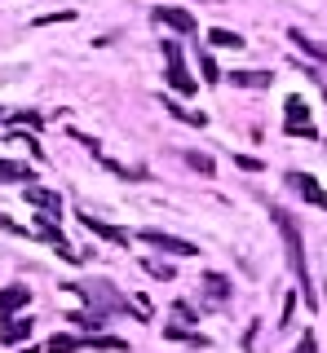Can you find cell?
Instances as JSON below:
<instances>
[{
    "label": "cell",
    "mask_w": 327,
    "mask_h": 353,
    "mask_svg": "<svg viewBox=\"0 0 327 353\" xmlns=\"http://www.w3.org/2000/svg\"><path fill=\"white\" fill-rule=\"evenodd\" d=\"M275 225H279V234H283V248H288V265H292V274H297V287H301L305 305L314 309V305H319V296H314V279H310V265H305V239H301L297 216L283 212V208H275Z\"/></svg>",
    "instance_id": "cell-1"
},
{
    "label": "cell",
    "mask_w": 327,
    "mask_h": 353,
    "mask_svg": "<svg viewBox=\"0 0 327 353\" xmlns=\"http://www.w3.org/2000/svg\"><path fill=\"white\" fill-rule=\"evenodd\" d=\"M71 292L84 296V301H89L97 314H106V318H111V314H124V309H128V301L115 292L111 283H71Z\"/></svg>",
    "instance_id": "cell-2"
},
{
    "label": "cell",
    "mask_w": 327,
    "mask_h": 353,
    "mask_svg": "<svg viewBox=\"0 0 327 353\" xmlns=\"http://www.w3.org/2000/svg\"><path fill=\"white\" fill-rule=\"evenodd\" d=\"M159 49H164V62H168V84H172V93L190 97V93H195V75L186 71V62H181V44H177V40H164Z\"/></svg>",
    "instance_id": "cell-3"
},
{
    "label": "cell",
    "mask_w": 327,
    "mask_h": 353,
    "mask_svg": "<svg viewBox=\"0 0 327 353\" xmlns=\"http://www.w3.org/2000/svg\"><path fill=\"white\" fill-rule=\"evenodd\" d=\"M283 110H288V115H283V128H288L292 137H310V141L319 137V132H314V119H310V106H305L301 97H288Z\"/></svg>",
    "instance_id": "cell-4"
},
{
    "label": "cell",
    "mask_w": 327,
    "mask_h": 353,
    "mask_svg": "<svg viewBox=\"0 0 327 353\" xmlns=\"http://www.w3.org/2000/svg\"><path fill=\"white\" fill-rule=\"evenodd\" d=\"M283 181H288V190H297L305 203H314V208H323V212H327V190H323L319 181H314L310 172H288Z\"/></svg>",
    "instance_id": "cell-5"
},
{
    "label": "cell",
    "mask_w": 327,
    "mask_h": 353,
    "mask_svg": "<svg viewBox=\"0 0 327 353\" xmlns=\"http://www.w3.org/2000/svg\"><path fill=\"white\" fill-rule=\"evenodd\" d=\"M141 243H150V248H164V252H172V256H199V248L186 239H172V234H164V230H141L137 234Z\"/></svg>",
    "instance_id": "cell-6"
},
{
    "label": "cell",
    "mask_w": 327,
    "mask_h": 353,
    "mask_svg": "<svg viewBox=\"0 0 327 353\" xmlns=\"http://www.w3.org/2000/svg\"><path fill=\"white\" fill-rule=\"evenodd\" d=\"M155 18H159V22H168L177 36H195V14H186V9H177V5H159V9H155Z\"/></svg>",
    "instance_id": "cell-7"
},
{
    "label": "cell",
    "mask_w": 327,
    "mask_h": 353,
    "mask_svg": "<svg viewBox=\"0 0 327 353\" xmlns=\"http://www.w3.org/2000/svg\"><path fill=\"white\" fill-rule=\"evenodd\" d=\"M199 292H204L208 305H226V301H230V279H226V274H204Z\"/></svg>",
    "instance_id": "cell-8"
},
{
    "label": "cell",
    "mask_w": 327,
    "mask_h": 353,
    "mask_svg": "<svg viewBox=\"0 0 327 353\" xmlns=\"http://www.w3.org/2000/svg\"><path fill=\"white\" fill-rule=\"evenodd\" d=\"M93 159H97V163H102V168H106V172H115V176H124V181H146V176H150L146 168H141V163H137V168H133V163H119V159H111V154H102V146H97V150H93Z\"/></svg>",
    "instance_id": "cell-9"
},
{
    "label": "cell",
    "mask_w": 327,
    "mask_h": 353,
    "mask_svg": "<svg viewBox=\"0 0 327 353\" xmlns=\"http://www.w3.org/2000/svg\"><path fill=\"white\" fill-rule=\"evenodd\" d=\"M27 301H31V287H18V283L5 287V292H0V318H14Z\"/></svg>",
    "instance_id": "cell-10"
},
{
    "label": "cell",
    "mask_w": 327,
    "mask_h": 353,
    "mask_svg": "<svg viewBox=\"0 0 327 353\" xmlns=\"http://www.w3.org/2000/svg\"><path fill=\"white\" fill-rule=\"evenodd\" d=\"M159 102H164V106H168V115H172V119H181V124H190V128H204V124H208V115H204V110H190V106H181V102H172V97H168V93H164V97H159Z\"/></svg>",
    "instance_id": "cell-11"
},
{
    "label": "cell",
    "mask_w": 327,
    "mask_h": 353,
    "mask_svg": "<svg viewBox=\"0 0 327 353\" xmlns=\"http://www.w3.org/2000/svg\"><path fill=\"white\" fill-rule=\"evenodd\" d=\"M27 203H36L40 212H58L62 216V194L45 190V185H27Z\"/></svg>",
    "instance_id": "cell-12"
},
{
    "label": "cell",
    "mask_w": 327,
    "mask_h": 353,
    "mask_svg": "<svg viewBox=\"0 0 327 353\" xmlns=\"http://www.w3.org/2000/svg\"><path fill=\"white\" fill-rule=\"evenodd\" d=\"M31 336V318H5V327H0V340L5 345H18V340Z\"/></svg>",
    "instance_id": "cell-13"
},
{
    "label": "cell",
    "mask_w": 327,
    "mask_h": 353,
    "mask_svg": "<svg viewBox=\"0 0 327 353\" xmlns=\"http://www.w3.org/2000/svg\"><path fill=\"white\" fill-rule=\"evenodd\" d=\"M0 181H36V172H31V163L0 159Z\"/></svg>",
    "instance_id": "cell-14"
},
{
    "label": "cell",
    "mask_w": 327,
    "mask_h": 353,
    "mask_svg": "<svg viewBox=\"0 0 327 353\" xmlns=\"http://www.w3.org/2000/svg\"><path fill=\"white\" fill-rule=\"evenodd\" d=\"M80 221L93 230V234H102V239H111V243H128V234L119 225H106V221H97V216H89V212H80Z\"/></svg>",
    "instance_id": "cell-15"
},
{
    "label": "cell",
    "mask_w": 327,
    "mask_h": 353,
    "mask_svg": "<svg viewBox=\"0 0 327 353\" xmlns=\"http://www.w3.org/2000/svg\"><path fill=\"white\" fill-rule=\"evenodd\" d=\"M164 340H177V345L208 349V336H199V331H186V327H164Z\"/></svg>",
    "instance_id": "cell-16"
},
{
    "label": "cell",
    "mask_w": 327,
    "mask_h": 353,
    "mask_svg": "<svg viewBox=\"0 0 327 353\" xmlns=\"http://www.w3.org/2000/svg\"><path fill=\"white\" fill-rule=\"evenodd\" d=\"M288 40L297 44L301 53H310V58H319V62H327V49H323L319 40H310V36H305V31H297V27H292V31H288Z\"/></svg>",
    "instance_id": "cell-17"
},
{
    "label": "cell",
    "mask_w": 327,
    "mask_h": 353,
    "mask_svg": "<svg viewBox=\"0 0 327 353\" xmlns=\"http://www.w3.org/2000/svg\"><path fill=\"white\" fill-rule=\"evenodd\" d=\"M230 84H239V88H270V71H230Z\"/></svg>",
    "instance_id": "cell-18"
},
{
    "label": "cell",
    "mask_w": 327,
    "mask_h": 353,
    "mask_svg": "<svg viewBox=\"0 0 327 353\" xmlns=\"http://www.w3.org/2000/svg\"><path fill=\"white\" fill-rule=\"evenodd\" d=\"M208 44H217V49H239L244 36H235V31H226V27H208Z\"/></svg>",
    "instance_id": "cell-19"
},
{
    "label": "cell",
    "mask_w": 327,
    "mask_h": 353,
    "mask_svg": "<svg viewBox=\"0 0 327 353\" xmlns=\"http://www.w3.org/2000/svg\"><path fill=\"white\" fill-rule=\"evenodd\" d=\"M67 323H75L80 331H102L106 327V314H97V309H93V314H71Z\"/></svg>",
    "instance_id": "cell-20"
},
{
    "label": "cell",
    "mask_w": 327,
    "mask_h": 353,
    "mask_svg": "<svg viewBox=\"0 0 327 353\" xmlns=\"http://www.w3.org/2000/svg\"><path fill=\"white\" fill-rule=\"evenodd\" d=\"M9 119H14L18 128H40V124H45V115H40V110H18V115H9Z\"/></svg>",
    "instance_id": "cell-21"
},
{
    "label": "cell",
    "mask_w": 327,
    "mask_h": 353,
    "mask_svg": "<svg viewBox=\"0 0 327 353\" xmlns=\"http://www.w3.org/2000/svg\"><path fill=\"white\" fill-rule=\"evenodd\" d=\"M186 163H190V168H195V172H204V176H212V159H208V154H199V150H186Z\"/></svg>",
    "instance_id": "cell-22"
},
{
    "label": "cell",
    "mask_w": 327,
    "mask_h": 353,
    "mask_svg": "<svg viewBox=\"0 0 327 353\" xmlns=\"http://www.w3.org/2000/svg\"><path fill=\"white\" fill-rule=\"evenodd\" d=\"M199 71L208 75V84H212V80H221V71H217V62H212V53H208V49L199 53Z\"/></svg>",
    "instance_id": "cell-23"
},
{
    "label": "cell",
    "mask_w": 327,
    "mask_h": 353,
    "mask_svg": "<svg viewBox=\"0 0 327 353\" xmlns=\"http://www.w3.org/2000/svg\"><path fill=\"white\" fill-rule=\"evenodd\" d=\"M172 318H177V323H199V318H195V309H190L186 301H172Z\"/></svg>",
    "instance_id": "cell-24"
},
{
    "label": "cell",
    "mask_w": 327,
    "mask_h": 353,
    "mask_svg": "<svg viewBox=\"0 0 327 353\" xmlns=\"http://www.w3.org/2000/svg\"><path fill=\"white\" fill-rule=\"evenodd\" d=\"M141 270L155 274V279H172V265H164V261H141Z\"/></svg>",
    "instance_id": "cell-25"
},
{
    "label": "cell",
    "mask_w": 327,
    "mask_h": 353,
    "mask_svg": "<svg viewBox=\"0 0 327 353\" xmlns=\"http://www.w3.org/2000/svg\"><path fill=\"white\" fill-rule=\"evenodd\" d=\"M235 163L244 172H261V159H257V154H235Z\"/></svg>",
    "instance_id": "cell-26"
},
{
    "label": "cell",
    "mask_w": 327,
    "mask_h": 353,
    "mask_svg": "<svg viewBox=\"0 0 327 353\" xmlns=\"http://www.w3.org/2000/svg\"><path fill=\"white\" fill-rule=\"evenodd\" d=\"M128 309H133V314H141V318H150V301H146V296H137V301L128 305Z\"/></svg>",
    "instance_id": "cell-27"
},
{
    "label": "cell",
    "mask_w": 327,
    "mask_h": 353,
    "mask_svg": "<svg viewBox=\"0 0 327 353\" xmlns=\"http://www.w3.org/2000/svg\"><path fill=\"white\" fill-rule=\"evenodd\" d=\"M292 305H297V296H288V301H283V318H279V327H288V318H292Z\"/></svg>",
    "instance_id": "cell-28"
},
{
    "label": "cell",
    "mask_w": 327,
    "mask_h": 353,
    "mask_svg": "<svg viewBox=\"0 0 327 353\" xmlns=\"http://www.w3.org/2000/svg\"><path fill=\"white\" fill-rule=\"evenodd\" d=\"M297 353H319V345H314V336H305V340H301V349H297Z\"/></svg>",
    "instance_id": "cell-29"
},
{
    "label": "cell",
    "mask_w": 327,
    "mask_h": 353,
    "mask_svg": "<svg viewBox=\"0 0 327 353\" xmlns=\"http://www.w3.org/2000/svg\"><path fill=\"white\" fill-rule=\"evenodd\" d=\"M319 84H323V80H319ZM323 88H327V84H323Z\"/></svg>",
    "instance_id": "cell-30"
}]
</instances>
